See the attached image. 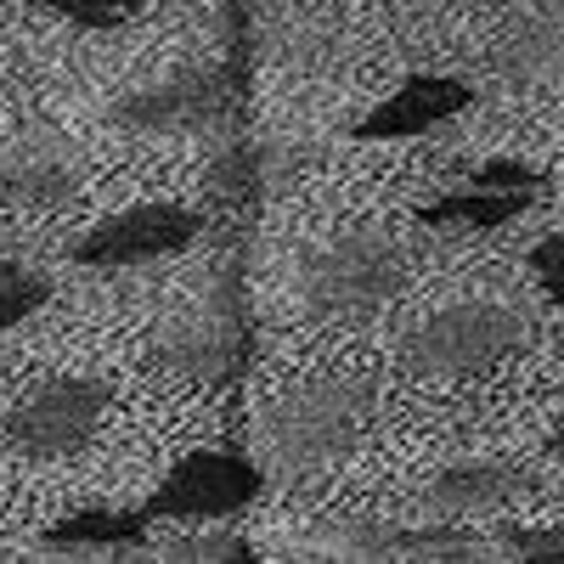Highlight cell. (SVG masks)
Returning <instances> with one entry per match:
<instances>
[{
    "label": "cell",
    "mask_w": 564,
    "mask_h": 564,
    "mask_svg": "<svg viewBox=\"0 0 564 564\" xmlns=\"http://www.w3.org/2000/svg\"><path fill=\"white\" fill-rule=\"evenodd\" d=\"M508 553L525 564H564V525H536V531H508Z\"/></svg>",
    "instance_id": "obj_19"
},
{
    "label": "cell",
    "mask_w": 564,
    "mask_h": 564,
    "mask_svg": "<svg viewBox=\"0 0 564 564\" xmlns=\"http://www.w3.org/2000/svg\"><path fill=\"white\" fill-rule=\"evenodd\" d=\"M372 423V390L350 384V379H322V384H300L289 390L271 412H265V452L271 468L282 475H305L345 452H356V441Z\"/></svg>",
    "instance_id": "obj_1"
},
{
    "label": "cell",
    "mask_w": 564,
    "mask_h": 564,
    "mask_svg": "<svg viewBox=\"0 0 564 564\" xmlns=\"http://www.w3.org/2000/svg\"><path fill=\"white\" fill-rule=\"evenodd\" d=\"M542 193H547L542 170L497 159V164H480L463 186H452V193L423 204V226H435V231H486V226H502L513 215H525L531 204H542Z\"/></svg>",
    "instance_id": "obj_7"
},
{
    "label": "cell",
    "mask_w": 564,
    "mask_h": 564,
    "mask_svg": "<svg viewBox=\"0 0 564 564\" xmlns=\"http://www.w3.org/2000/svg\"><path fill=\"white\" fill-rule=\"evenodd\" d=\"M79 193V170L74 159H40L23 153L12 164H0V198L18 204V209H57Z\"/></svg>",
    "instance_id": "obj_14"
},
{
    "label": "cell",
    "mask_w": 564,
    "mask_h": 564,
    "mask_svg": "<svg viewBox=\"0 0 564 564\" xmlns=\"http://www.w3.org/2000/svg\"><path fill=\"white\" fill-rule=\"evenodd\" d=\"M339 536L356 558H480V542H468V531H452V525H435V531L339 525Z\"/></svg>",
    "instance_id": "obj_13"
},
{
    "label": "cell",
    "mask_w": 564,
    "mask_h": 564,
    "mask_svg": "<svg viewBox=\"0 0 564 564\" xmlns=\"http://www.w3.org/2000/svg\"><path fill=\"white\" fill-rule=\"evenodd\" d=\"M45 300H52V276L23 260H0V334L18 327L23 316H34Z\"/></svg>",
    "instance_id": "obj_16"
},
{
    "label": "cell",
    "mask_w": 564,
    "mask_h": 564,
    "mask_svg": "<svg viewBox=\"0 0 564 564\" xmlns=\"http://www.w3.org/2000/svg\"><path fill=\"white\" fill-rule=\"evenodd\" d=\"M531 491V475L508 457H468V463H452L441 475L423 486V508L435 520H480V513H497L508 508L513 497Z\"/></svg>",
    "instance_id": "obj_10"
},
{
    "label": "cell",
    "mask_w": 564,
    "mask_h": 564,
    "mask_svg": "<svg viewBox=\"0 0 564 564\" xmlns=\"http://www.w3.org/2000/svg\"><path fill=\"white\" fill-rule=\"evenodd\" d=\"M406 289V260L379 231L327 243L305 265V311L322 322H367Z\"/></svg>",
    "instance_id": "obj_2"
},
{
    "label": "cell",
    "mask_w": 564,
    "mask_h": 564,
    "mask_svg": "<svg viewBox=\"0 0 564 564\" xmlns=\"http://www.w3.org/2000/svg\"><path fill=\"white\" fill-rule=\"evenodd\" d=\"M108 417V384L97 379H52L29 390L12 417H7V441L23 457H68L79 452Z\"/></svg>",
    "instance_id": "obj_4"
},
{
    "label": "cell",
    "mask_w": 564,
    "mask_h": 564,
    "mask_svg": "<svg viewBox=\"0 0 564 564\" xmlns=\"http://www.w3.org/2000/svg\"><path fill=\"white\" fill-rule=\"evenodd\" d=\"M204 231V215L198 209H181V204H135V209H119L108 220H97L74 243V260L79 265H148V260H164V254H181L193 249Z\"/></svg>",
    "instance_id": "obj_6"
},
{
    "label": "cell",
    "mask_w": 564,
    "mask_h": 564,
    "mask_svg": "<svg viewBox=\"0 0 564 564\" xmlns=\"http://www.w3.org/2000/svg\"><path fill=\"white\" fill-rule=\"evenodd\" d=\"M238 311H231L226 300H204L193 305L186 316H175L164 327V339H159V367L181 372V379H198V384H215L226 379L231 367H238Z\"/></svg>",
    "instance_id": "obj_9"
},
{
    "label": "cell",
    "mask_w": 564,
    "mask_h": 564,
    "mask_svg": "<svg viewBox=\"0 0 564 564\" xmlns=\"http://www.w3.org/2000/svg\"><path fill=\"white\" fill-rule=\"evenodd\" d=\"M401 12H446V7H468V0H390Z\"/></svg>",
    "instance_id": "obj_21"
},
{
    "label": "cell",
    "mask_w": 564,
    "mask_h": 564,
    "mask_svg": "<svg viewBox=\"0 0 564 564\" xmlns=\"http://www.w3.org/2000/svg\"><path fill=\"white\" fill-rule=\"evenodd\" d=\"M226 113V79L220 74H175L148 90H130L113 108V124L124 130H148V135H186V130H209Z\"/></svg>",
    "instance_id": "obj_8"
},
{
    "label": "cell",
    "mask_w": 564,
    "mask_h": 564,
    "mask_svg": "<svg viewBox=\"0 0 564 564\" xmlns=\"http://www.w3.org/2000/svg\"><path fill=\"white\" fill-rule=\"evenodd\" d=\"M0 558H7V553H0Z\"/></svg>",
    "instance_id": "obj_23"
},
{
    "label": "cell",
    "mask_w": 564,
    "mask_h": 564,
    "mask_svg": "<svg viewBox=\"0 0 564 564\" xmlns=\"http://www.w3.org/2000/svg\"><path fill=\"white\" fill-rule=\"evenodd\" d=\"M486 63L513 90L564 85V12H531L520 23H508L502 40L486 52Z\"/></svg>",
    "instance_id": "obj_12"
},
{
    "label": "cell",
    "mask_w": 564,
    "mask_h": 564,
    "mask_svg": "<svg viewBox=\"0 0 564 564\" xmlns=\"http://www.w3.org/2000/svg\"><path fill=\"white\" fill-rule=\"evenodd\" d=\"M531 276L542 282V294L564 311V231H553V238H542L531 249Z\"/></svg>",
    "instance_id": "obj_20"
},
{
    "label": "cell",
    "mask_w": 564,
    "mask_h": 564,
    "mask_svg": "<svg viewBox=\"0 0 564 564\" xmlns=\"http://www.w3.org/2000/svg\"><path fill=\"white\" fill-rule=\"evenodd\" d=\"M260 468L238 452H186L164 486L141 502L148 520H226L260 497Z\"/></svg>",
    "instance_id": "obj_5"
},
{
    "label": "cell",
    "mask_w": 564,
    "mask_h": 564,
    "mask_svg": "<svg viewBox=\"0 0 564 564\" xmlns=\"http://www.w3.org/2000/svg\"><path fill=\"white\" fill-rule=\"evenodd\" d=\"M148 513L141 508H85V513H68L63 525L45 531L52 547H135L148 536Z\"/></svg>",
    "instance_id": "obj_15"
},
{
    "label": "cell",
    "mask_w": 564,
    "mask_h": 564,
    "mask_svg": "<svg viewBox=\"0 0 564 564\" xmlns=\"http://www.w3.org/2000/svg\"><path fill=\"white\" fill-rule=\"evenodd\" d=\"M164 558H175V564H254V547H249L243 536L209 531V536H186V542H175Z\"/></svg>",
    "instance_id": "obj_17"
},
{
    "label": "cell",
    "mask_w": 564,
    "mask_h": 564,
    "mask_svg": "<svg viewBox=\"0 0 564 564\" xmlns=\"http://www.w3.org/2000/svg\"><path fill=\"white\" fill-rule=\"evenodd\" d=\"M468 102H475V90H468L463 79H446V74H412L395 97H384L379 108H372L356 135L361 141H395V135H423L435 130L446 119H457Z\"/></svg>",
    "instance_id": "obj_11"
},
{
    "label": "cell",
    "mask_w": 564,
    "mask_h": 564,
    "mask_svg": "<svg viewBox=\"0 0 564 564\" xmlns=\"http://www.w3.org/2000/svg\"><path fill=\"white\" fill-rule=\"evenodd\" d=\"M553 457H564V417L553 423Z\"/></svg>",
    "instance_id": "obj_22"
},
{
    "label": "cell",
    "mask_w": 564,
    "mask_h": 564,
    "mask_svg": "<svg viewBox=\"0 0 564 564\" xmlns=\"http://www.w3.org/2000/svg\"><path fill=\"white\" fill-rule=\"evenodd\" d=\"M525 339L520 311L491 305V300H463L435 311L430 322L412 327L406 339V367L430 372V379H463V372H486L497 361H508Z\"/></svg>",
    "instance_id": "obj_3"
},
{
    "label": "cell",
    "mask_w": 564,
    "mask_h": 564,
    "mask_svg": "<svg viewBox=\"0 0 564 564\" xmlns=\"http://www.w3.org/2000/svg\"><path fill=\"white\" fill-rule=\"evenodd\" d=\"M40 7H52L57 18H68L79 29H119L148 7V0H40Z\"/></svg>",
    "instance_id": "obj_18"
}]
</instances>
